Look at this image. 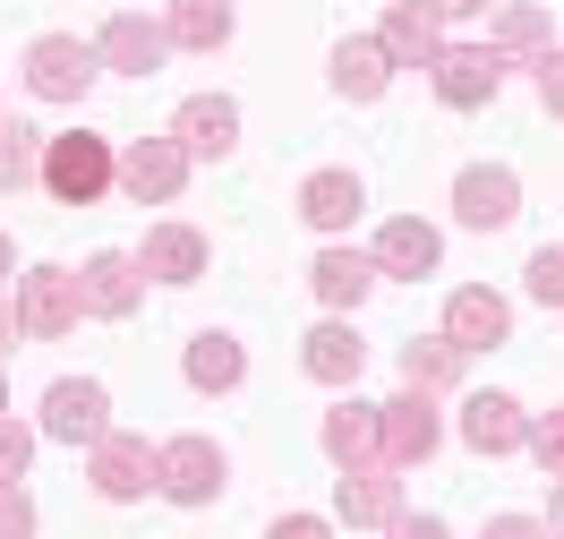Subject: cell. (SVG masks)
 <instances>
[{
	"label": "cell",
	"mask_w": 564,
	"mask_h": 539,
	"mask_svg": "<svg viewBox=\"0 0 564 539\" xmlns=\"http://www.w3.org/2000/svg\"><path fill=\"white\" fill-rule=\"evenodd\" d=\"M77 291H86V309H95V317H129V309L145 300V266L129 249H104V257H86Z\"/></svg>",
	"instance_id": "cell-12"
},
{
	"label": "cell",
	"mask_w": 564,
	"mask_h": 539,
	"mask_svg": "<svg viewBox=\"0 0 564 539\" xmlns=\"http://www.w3.org/2000/svg\"><path fill=\"white\" fill-rule=\"evenodd\" d=\"M436 257H445V240H436V223H420V215H393L386 231H377V274L420 283V274H436Z\"/></svg>",
	"instance_id": "cell-15"
},
{
	"label": "cell",
	"mask_w": 564,
	"mask_h": 539,
	"mask_svg": "<svg viewBox=\"0 0 564 539\" xmlns=\"http://www.w3.org/2000/svg\"><path fill=\"white\" fill-rule=\"evenodd\" d=\"M9 334H26V325H18V300H0V343H9Z\"/></svg>",
	"instance_id": "cell-39"
},
{
	"label": "cell",
	"mask_w": 564,
	"mask_h": 539,
	"mask_svg": "<svg viewBox=\"0 0 564 539\" xmlns=\"http://www.w3.org/2000/svg\"><path fill=\"white\" fill-rule=\"evenodd\" d=\"M77 309H86V291H77L69 266H26V274H18V325H26L35 343H61L77 325Z\"/></svg>",
	"instance_id": "cell-2"
},
{
	"label": "cell",
	"mask_w": 564,
	"mask_h": 539,
	"mask_svg": "<svg viewBox=\"0 0 564 539\" xmlns=\"http://www.w3.org/2000/svg\"><path fill=\"white\" fill-rule=\"evenodd\" d=\"M539 95H547V111L564 120V52H547V61H539Z\"/></svg>",
	"instance_id": "cell-36"
},
{
	"label": "cell",
	"mask_w": 564,
	"mask_h": 539,
	"mask_svg": "<svg viewBox=\"0 0 564 539\" xmlns=\"http://www.w3.org/2000/svg\"><path fill=\"white\" fill-rule=\"evenodd\" d=\"M436 18H470V9H488V0H427Z\"/></svg>",
	"instance_id": "cell-38"
},
{
	"label": "cell",
	"mask_w": 564,
	"mask_h": 539,
	"mask_svg": "<svg viewBox=\"0 0 564 539\" xmlns=\"http://www.w3.org/2000/svg\"><path fill=\"white\" fill-rule=\"evenodd\" d=\"M308 283H317L325 309H359V300L377 291V257H359V249H325L317 266H308Z\"/></svg>",
	"instance_id": "cell-24"
},
{
	"label": "cell",
	"mask_w": 564,
	"mask_h": 539,
	"mask_svg": "<svg viewBox=\"0 0 564 539\" xmlns=\"http://www.w3.org/2000/svg\"><path fill=\"white\" fill-rule=\"evenodd\" d=\"M496 43H505V52H547V18H539V9H505V18H496Z\"/></svg>",
	"instance_id": "cell-31"
},
{
	"label": "cell",
	"mask_w": 564,
	"mask_h": 539,
	"mask_svg": "<svg viewBox=\"0 0 564 539\" xmlns=\"http://www.w3.org/2000/svg\"><path fill=\"white\" fill-rule=\"evenodd\" d=\"M180 180H188V145L180 138H138L120 154V188H129L138 206H172Z\"/></svg>",
	"instance_id": "cell-6"
},
{
	"label": "cell",
	"mask_w": 564,
	"mask_h": 539,
	"mask_svg": "<svg viewBox=\"0 0 564 539\" xmlns=\"http://www.w3.org/2000/svg\"><path fill=\"white\" fill-rule=\"evenodd\" d=\"M43 436H61V445H104L111 436V395L95 386V377H61L52 395H43Z\"/></svg>",
	"instance_id": "cell-3"
},
{
	"label": "cell",
	"mask_w": 564,
	"mask_h": 539,
	"mask_svg": "<svg viewBox=\"0 0 564 539\" xmlns=\"http://www.w3.org/2000/svg\"><path fill=\"white\" fill-rule=\"evenodd\" d=\"M26 463H35V429H18V420L0 411V488H18Z\"/></svg>",
	"instance_id": "cell-30"
},
{
	"label": "cell",
	"mask_w": 564,
	"mask_h": 539,
	"mask_svg": "<svg viewBox=\"0 0 564 539\" xmlns=\"http://www.w3.org/2000/svg\"><path fill=\"white\" fill-rule=\"evenodd\" d=\"M377 436H386V463L393 471H411V463H427L436 454V395H393V402H377Z\"/></svg>",
	"instance_id": "cell-7"
},
{
	"label": "cell",
	"mask_w": 564,
	"mask_h": 539,
	"mask_svg": "<svg viewBox=\"0 0 564 539\" xmlns=\"http://www.w3.org/2000/svg\"><path fill=\"white\" fill-rule=\"evenodd\" d=\"M334 505H343V522H351V531H368V522H393V514H402V479H393V463L343 471Z\"/></svg>",
	"instance_id": "cell-17"
},
{
	"label": "cell",
	"mask_w": 564,
	"mask_h": 539,
	"mask_svg": "<svg viewBox=\"0 0 564 539\" xmlns=\"http://www.w3.org/2000/svg\"><path fill=\"white\" fill-rule=\"evenodd\" d=\"M265 539H334V522H317V514H282Z\"/></svg>",
	"instance_id": "cell-35"
},
{
	"label": "cell",
	"mask_w": 564,
	"mask_h": 539,
	"mask_svg": "<svg viewBox=\"0 0 564 539\" xmlns=\"http://www.w3.org/2000/svg\"><path fill=\"white\" fill-rule=\"evenodd\" d=\"M300 368H308V377H317V386H351L359 368H368V343H359L351 325L334 317V325H317V334H308V343H300Z\"/></svg>",
	"instance_id": "cell-21"
},
{
	"label": "cell",
	"mask_w": 564,
	"mask_h": 539,
	"mask_svg": "<svg viewBox=\"0 0 564 539\" xmlns=\"http://www.w3.org/2000/svg\"><path fill=\"white\" fill-rule=\"evenodd\" d=\"M522 436H530V420H522V402L513 395H470L462 402V445L470 454H522Z\"/></svg>",
	"instance_id": "cell-13"
},
{
	"label": "cell",
	"mask_w": 564,
	"mask_h": 539,
	"mask_svg": "<svg viewBox=\"0 0 564 539\" xmlns=\"http://www.w3.org/2000/svg\"><path fill=\"white\" fill-rule=\"evenodd\" d=\"M154 488L172 505H214V488H223V445H214V436H172V445H154Z\"/></svg>",
	"instance_id": "cell-4"
},
{
	"label": "cell",
	"mask_w": 564,
	"mask_h": 539,
	"mask_svg": "<svg viewBox=\"0 0 564 539\" xmlns=\"http://www.w3.org/2000/svg\"><path fill=\"white\" fill-rule=\"evenodd\" d=\"M111 180H120L111 138H86V129H69V138H43V188H52L61 206H95Z\"/></svg>",
	"instance_id": "cell-1"
},
{
	"label": "cell",
	"mask_w": 564,
	"mask_h": 539,
	"mask_svg": "<svg viewBox=\"0 0 564 539\" xmlns=\"http://www.w3.org/2000/svg\"><path fill=\"white\" fill-rule=\"evenodd\" d=\"M488 539H547V522H530V514H496Z\"/></svg>",
	"instance_id": "cell-37"
},
{
	"label": "cell",
	"mask_w": 564,
	"mask_h": 539,
	"mask_svg": "<svg viewBox=\"0 0 564 539\" xmlns=\"http://www.w3.org/2000/svg\"><path fill=\"white\" fill-rule=\"evenodd\" d=\"M454 215L470 223V231H505V223L522 215V180L505 172V163H470V172L454 180Z\"/></svg>",
	"instance_id": "cell-8"
},
{
	"label": "cell",
	"mask_w": 564,
	"mask_h": 539,
	"mask_svg": "<svg viewBox=\"0 0 564 539\" xmlns=\"http://www.w3.org/2000/svg\"><path fill=\"white\" fill-rule=\"evenodd\" d=\"M462 343L454 334H420V343H402V377H411V386H420V395H445V386H454L462 377Z\"/></svg>",
	"instance_id": "cell-25"
},
{
	"label": "cell",
	"mask_w": 564,
	"mask_h": 539,
	"mask_svg": "<svg viewBox=\"0 0 564 539\" xmlns=\"http://www.w3.org/2000/svg\"><path fill=\"white\" fill-rule=\"evenodd\" d=\"M172 138L188 145V154H231V145H240V104H231V95H188Z\"/></svg>",
	"instance_id": "cell-19"
},
{
	"label": "cell",
	"mask_w": 564,
	"mask_h": 539,
	"mask_svg": "<svg viewBox=\"0 0 564 539\" xmlns=\"http://www.w3.org/2000/svg\"><path fill=\"white\" fill-rule=\"evenodd\" d=\"M547 539H564V497H556V522H547Z\"/></svg>",
	"instance_id": "cell-40"
},
{
	"label": "cell",
	"mask_w": 564,
	"mask_h": 539,
	"mask_svg": "<svg viewBox=\"0 0 564 539\" xmlns=\"http://www.w3.org/2000/svg\"><path fill=\"white\" fill-rule=\"evenodd\" d=\"M386 531H393V539H454L445 522H436V514H393Z\"/></svg>",
	"instance_id": "cell-34"
},
{
	"label": "cell",
	"mask_w": 564,
	"mask_h": 539,
	"mask_svg": "<svg viewBox=\"0 0 564 539\" xmlns=\"http://www.w3.org/2000/svg\"><path fill=\"white\" fill-rule=\"evenodd\" d=\"M248 377V352L231 343V334H197L188 343V386H206V395H231Z\"/></svg>",
	"instance_id": "cell-26"
},
{
	"label": "cell",
	"mask_w": 564,
	"mask_h": 539,
	"mask_svg": "<svg viewBox=\"0 0 564 539\" xmlns=\"http://www.w3.org/2000/svg\"><path fill=\"white\" fill-rule=\"evenodd\" d=\"M0 180H9V188H18V180H43V138L18 129V120L0 129Z\"/></svg>",
	"instance_id": "cell-28"
},
{
	"label": "cell",
	"mask_w": 564,
	"mask_h": 539,
	"mask_svg": "<svg viewBox=\"0 0 564 539\" xmlns=\"http://www.w3.org/2000/svg\"><path fill=\"white\" fill-rule=\"evenodd\" d=\"M530 300L564 309V249H539V257H530Z\"/></svg>",
	"instance_id": "cell-32"
},
{
	"label": "cell",
	"mask_w": 564,
	"mask_h": 539,
	"mask_svg": "<svg viewBox=\"0 0 564 539\" xmlns=\"http://www.w3.org/2000/svg\"><path fill=\"white\" fill-rule=\"evenodd\" d=\"M427 77H436V95H445L454 111H479L496 86H505V52H479V43H445Z\"/></svg>",
	"instance_id": "cell-9"
},
{
	"label": "cell",
	"mask_w": 564,
	"mask_h": 539,
	"mask_svg": "<svg viewBox=\"0 0 564 539\" xmlns=\"http://www.w3.org/2000/svg\"><path fill=\"white\" fill-rule=\"evenodd\" d=\"M163 35L188 43V52H214V43H231V0H172Z\"/></svg>",
	"instance_id": "cell-27"
},
{
	"label": "cell",
	"mask_w": 564,
	"mask_h": 539,
	"mask_svg": "<svg viewBox=\"0 0 564 539\" xmlns=\"http://www.w3.org/2000/svg\"><path fill=\"white\" fill-rule=\"evenodd\" d=\"M163 52H172V35H163L154 18H138V9L104 18V35H95V61L120 69V77H154V69H163Z\"/></svg>",
	"instance_id": "cell-10"
},
{
	"label": "cell",
	"mask_w": 564,
	"mask_h": 539,
	"mask_svg": "<svg viewBox=\"0 0 564 539\" xmlns=\"http://www.w3.org/2000/svg\"><path fill=\"white\" fill-rule=\"evenodd\" d=\"M359 206H368L359 172H308V180H300V215L317 223V231H351Z\"/></svg>",
	"instance_id": "cell-20"
},
{
	"label": "cell",
	"mask_w": 564,
	"mask_h": 539,
	"mask_svg": "<svg viewBox=\"0 0 564 539\" xmlns=\"http://www.w3.org/2000/svg\"><path fill=\"white\" fill-rule=\"evenodd\" d=\"M522 445H530V463L547 471V479H564V411H539Z\"/></svg>",
	"instance_id": "cell-29"
},
{
	"label": "cell",
	"mask_w": 564,
	"mask_h": 539,
	"mask_svg": "<svg viewBox=\"0 0 564 539\" xmlns=\"http://www.w3.org/2000/svg\"><path fill=\"white\" fill-rule=\"evenodd\" d=\"M445 334H454L462 352H496V343L513 334V309H505V291H488V283L454 291V300H445Z\"/></svg>",
	"instance_id": "cell-14"
},
{
	"label": "cell",
	"mask_w": 564,
	"mask_h": 539,
	"mask_svg": "<svg viewBox=\"0 0 564 539\" xmlns=\"http://www.w3.org/2000/svg\"><path fill=\"white\" fill-rule=\"evenodd\" d=\"M0 283H9V231H0Z\"/></svg>",
	"instance_id": "cell-41"
},
{
	"label": "cell",
	"mask_w": 564,
	"mask_h": 539,
	"mask_svg": "<svg viewBox=\"0 0 564 539\" xmlns=\"http://www.w3.org/2000/svg\"><path fill=\"white\" fill-rule=\"evenodd\" d=\"M138 266L154 274V283H197V274H206V240H197L188 223H163V231H145Z\"/></svg>",
	"instance_id": "cell-22"
},
{
	"label": "cell",
	"mask_w": 564,
	"mask_h": 539,
	"mask_svg": "<svg viewBox=\"0 0 564 539\" xmlns=\"http://www.w3.org/2000/svg\"><path fill=\"white\" fill-rule=\"evenodd\" d=\"M325 454H334L343 471L386 463V436H377V402H334V411H325Z\"/></svg>",
	"instance_id": "cell-18"
},
{
	"label": "cell",
	"mask_w": 564,
	"mask_h": 539,
	"mask_svg": "<svg viewBox=\"0 0 564 539\" xmlns=\"http://www.w3.org/2000/svg\"><path fill=\"white\" fill-rule=\"evenodd\" d=\"M0 539H35V505H26V488H0Z\"/></svg>",
	"instance_id": "cell-33"
},
{
	"label": "cell",
	"mask_w": 564,
	"mask_h": 539,
	"mask_svg": "<svg viewBox=\"0 0 564 539\" xmlns=\"http://www.w3.org/2000/svg\"><path fill=\"white\" fill-rule=\"evenodd\" d=\"M377 43H386L393 69H436V52H445V18H436V9H420V0H402Z\"/></svg>",
	"instance_id": "cell-16"
},
{
	"label": "cell",
	"mask_w": 564,
	"mask_h": 539,
	"mask_svg": "<svg viewBox=\"0 0 564 539\" xmlns=\"http://www.w3.org/2000/svg\"><path fill=\"white\" fill-rule=\"evenodd\" d=\"M86 479H95V497H111V505L145 497V488H154V445H145V436H120V429H111L104 445H95V471H86Z\"/></svg>",
	"instance_id": "cell-11"
},
{
	"label": "cell",
	"mask_w": 564,
	"mask_h": 539,
	"mask_svg": "<svg viewBox=\"0 0 564 539\" xmlns=\"http://www.w3.org/2000/svg\"><path fill=\"white\" fill-rule=\"evenodd\" d=\"M95 43H77V35H43L35 52H26V86H35L43 104H77L86 86H95Z\"/></svg>",
	"instance_id": "cell-5"
},
{
	"label": "cell",
	"mask_w": 564,
	"mask_h": 539,
	"mask_svg": "<svg viewBox=\"0 0 564 539\" xmlns=\"http://www.w3.org/2000/svg\"><path fill=\"white\" fill-rule=\"evenodd\" d=\"M0 411H9V377H0Z\"/></svg>",
	"instance_id": "cell-42"
},
{
	"label": "cell",
	"mask_w": 564,
	"mask_h": 539,
	"mask_svg": "<svg viewBox=\"0 0 564 539\" xmlns=\"http://www.w3.org/2000/svg\"><path fill=\"white\" fill-rule=\"evenodd\" d=\"M334 86L351 95V104H377L393 86V61H386V43L377 35H351V43H334Z\"/></svg>",
	"instance_id": "cell-23"
}]
</instances>
